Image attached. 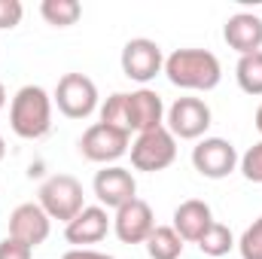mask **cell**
Wrapping results in <instances>:
<instances>
[{
    "label": "cell",
    "mask_w": 262,
    "mask_h": 259,
    "mask_svg": "<svg viewBox=\"0 0 262 259\" xmlns=\"http://www.w3.org/2000/svg\"><path fill=\"white\" fill-rule=\"evenodd\" d=\"M235 79H238L241 92L259 98L262 95V52L241 55V58H238V67H235Z\"/></svg>",
    "instance_id": "ac0fdd59"
},
{
    "label": "cell",
    "mask_w": 262,
    "mask_h": 259,
    "mask_svg": "<svg viewBox=\"0 0 262 259\" xmlns=\"http://www.w3.org/2000/svg\"><path fill=\"white\" fill-rule=\"evenodd\" d=\"M125 101H128V131H152L165 125V104H162V95L152 92V89H137V92H125Z\"/></svg>",
    "instance_id": "5bb4252c"
},
{
    "label": "cell",
    "mask_w": 262,
    "mask_h": 259,
    "mask_svg": "<svg viewBox=\"0 0 262 259\" xmlns=\"http://www.w3.org/2000/svg\"><path fill=\"white\" fill-rule=\"evenodd\" d=\"M49 232H52V220L37 201H25L9 213V235L25 241L28 247H40L49 238Z\"/></svg>",
    "instance_id": "4fadbf2b"
},
{
    "label": "cell",
    "mask_w": 262,
    "mask_h": 259,
    "mask_svg": "<svg viewBox=\"0 0 262 259\" xmlns=\"http://www.w3.org/2000/svg\"><path fill=\"white\" fill-rule=\"evenodd\" d=\"M235 247V235H232V229L229 226H223V223H213L204 235H201V241H198V250L204 253V256H226L229 250Z\"/></svg>",
    "instance_id": "ffe728a7"
},
{
    "label": "cell",
    "mask_w": 262,
    "mask_h": 259,
    "mask_svg": "<svg viewBox=\"0 0 262 259\" xmlns=\"http://www.w3.org/2000/svg\"><path fill=\"white\" fill-rule=\"evenodd\" d=\"M40 15L52 25V28H70L79 21L82 6L76 0H43L40 3Z\"/></svg>",
    "instance_id": "d6986e66"
},
{
    "label": "cell",
    "mask_w": 262,
    "mask_h": 259,
    "mask_svg": "<svg viewBox=\"0 0 262 259\" xmlns=\"http://www.w3.org/2000/svg\"><path fill=\"white\" fill-rule=\"evenodd\" d=\"M238 149L226 137H201L192 149V165L201 177L207 180H223L238 168Z\"/></svg>",
    "instance_id": "ba28073f"
},
{
    "label": "cell",
    "mask_w": 262,
    "mask_h": 259,
    "mask_svg": "<svg viewBox=\"0 0 262 259\" xmlns=\"http://www.w3.org/2000/svg\"><path fill=\"white\" fill-rule=\"evenodd\" d=\"M223 40H226L229 49H235L238 55L262 52V18L253 15V12H235V15L223 25Z\"/></svg>",
    "instance_id": "9a60e30c"
},
{
    "label": "cell",
    "mask_w": 262,
    "mask_h": 259,
    "mask_svg": "<svg viewBox=\"0 0 262 259\" xmlns=\"http://www.w3.org/2000/svg\"><path fill=\"white\" fill-rule=\"evenodd\" d=\"M146 253L149 259H180L183 238L174 232V226H156L152 235L146 238Z\"/></svg>",
    "instance_id": "e0dca14e"
},
{
    "label": "cell",
    "mask_w": 262,
    "mask_h": 259,
    "mask_svg": "<svg viewBox=\"0 0 262 259\" xmlns=\"http://www.w3.org/2000/svg\"><path fill=\"white\" fill-rule=\"evenodd\" d=\"M131 165L134 171H146V174H156V171H165L174 165L177 159V137L165 128H152L143 131L131 140Z\"/></svg>",
    "instance_id": "277c9868"
},
{
    "label": "cell",
    "mask_w": 262,
    "mask_h": 259,
    "mask_svg": "<svg viewBox=\"0 0 262 259\" xmlns=\"http://www.w3.org/2000/svg\"><path fill=\"white\" fill-rule=\"evenodd\" d=\"M101 122H104V125H113V128L128 131V101H125V92H116V95H110V98L101 104Z\"/></svg>",
    "instance_id": "44dd1931"
},
{
    "label": "cell",
    "mask_w": 262,
    "mask_h": 259,
    "mask_svg": "<svg viewBox=\"0 0 262 259\" xmlns=\"http://www.w3.org/2000/svg\"><path fill=\"white\" fill-rule=\"evenodd\" d=\"M52 104H58L67 119H89L98 110V85L85 73H64L55 85Z\"/></svg>",
    "instance_id": "5b68a950"
},
{
    "label": "cell",
    "mask_w": 262,
    "mask_h": 259,
    "mask_svg": "<svg viewBox=\"0 0 262 259\" xmlns=\"http://www.w3.org/2000/svg\"><path fill=\"white\" fill-rule=\"evenodd\" d=\"M37 204L49 213V220H61L67 226L85 207L82 183L70 174H52L49 180H43V186L37 192Z\"/></svg>",
    "instance_id": "3957f363"
},
{
    "label": "cell",
    "mask_w": 262,
    "mask_h": 259,
    "mask_svg": "<svg viewBox=\"0 0 262 259\" xmlns=\"http://www.w3.org/2000/svg\"><path fill=\"white\" fill-rule=\"evenodd\" d=\"M171 85L186 92H210L223 79L220 58L207 49H177L165 58V70Z\"/></svg>",
    "instance_id": "6da1fadb"
},
{
    "label": "cell",
    "mask_w": 262,
    "mask_h": 259,
    "mask_svg": "<svg viewBox=\"0 0 262 259\" xmlns=\"http://www.w3.org/2000/svg\"><path fill=\"white\" fill-rule=\"evenodd\" d=\"M241 174L250 180V183H262V140L253 143L244 156H241Z\"/></svg>",
    "instance_id": "603a6c76"
},
{
    "label": "cell",
    "mask_w": 262,
    "mask_h": 259,
    "mask_svg": "<svg viewBox=\"0 0 262 259\" xmlns=\"http://www.w3.org/2000/svg\"><path fill=\"white\" fill-rule=\"evenodd\" d=\"M9 128L21 140H40L52 131V98L43 85H21L9 104Z\"/></svg>",
    "instance_id": "7a4b0ae2"
},
{
    "label": "cell",
    "mask_w": 262,
    "mask_h": 259,
    "mask_svg": "<svg viewBox=\"0 0 262 259\" xmlns=\"http://www.w3.org/2000/svg\"><path fill=\"white\" fill-rule=\"evenodd\" d=\"M210 119H213V113L201 98H177L165 110V128L180 140L204 137V131L210 128Z\"/></svg>",
    "instance_id": "52a82bcc"
},
{
    "label": "cell",
    "mask_w": 262,
    "mask_h": 259,
    "mask_svg": "<svg viewBox=\"0 0 262 259\" xmlns=\"http://www.w3.org/2000/svg\"><path fill=\"white\" fill-rule=\"evenodd\" d=\"M156 229V213L143 198H131L113 217V232L122 244H146Z\"/></svg>",
    "instance_id": "8fae6325"
},
{
    "label": "cell",
    "mask_w": 262,
    "mask_h": 259,
    "mask_svg": "<svg viewBox=\"0 0 262 259\" xmlns=\"http://www.w3.org/2000/svg\"><path fill=\"white\" fill-rule=\"evenodd\" d=\"M3 156H6V140H3V134H0V162H3Z\"/></svg>",
    "instance_id": "f1b7e54d"
},
{
    "label": "cell",
    "mask_w": 262,
    "mask_h": 259,
    "mask_svg": "<svg viewBox=\"0 0 262 259\" xmlns=\"http://www.w3.org/2000/svg\"><path fill=\"white\" fill-rule=\"evenodd\" d=\"M253 122H256V131L262 134V104L256 107V119H253Z\"/></svg>",
    "instance_id": "4316f807"
},
{
    "label": "cell",
    "mask_w": 262,
    "mask_h": 259,
    "mask_svg": "<svg viewBox=\"0 0 262 259\" xmlns=\"http://www.w3.org/2000/svg\"><path fill=\"white\" fill-rule=\"evenodd\" d=\"M61 259H113V256L98 253V250H92V247H73V250H67Z\"/></svg>",
    "instance_id": "484cf974"
},
{
    "label": "cell",
    "mask_w": 262,
    "mask_h": 259,
    "mask_svg": "<svg viewBox=\"0 0 262 259\" xmlns=\"http://www.w3.org/2000/svg\"><path fill=\"white\" fill-rule=\"evenodd\" d=\"M95 198L101 201V207H113L119 210L122 204H128L131 198H137V180L128 168H119V165H104V171L95 174Z\"/></svg>",
    "instance_id": "30bf717a"
},
{
    "label": "cell",
    "mask_w": 262,
    "mask_h": 259,
    "mask_svg": "<svg viewBox=\"0 0 262 259\" xmlns=\"http://www.w3.org/2000/svg\"><path fill=\"white\" fill-rule=\"evenodd\" d=\"M131 149V134L122 128H113V125H104V122H95L82 131L79 137V153L89 159V162H98V165H110L116 159H122Z\"/></svg>",
    "instance_id": "8992f818"
},
{
    "label": "cell",
    "mask_w": 262,
    "mask_h": 259,
    "mask_svg": "<svg viewBox=\"0 0 262 259\" xmlns=\"http://www.w3.org/2000/svg\"><path fill=\"white\" fill-rule=\"evenodd\" d=\"M6 107V89H3V82H0V110Z\"/></svg>",
    "instance_id": "83f0119b"
},
{
    "label": "cell",
    "mask_w": 262,
    "mask_h": 259,
    "mask_svg": "<svg viewBox=\"0 0 262 259\" xmlns=\"http://www.w3.org/2000/svg\"><path fill=\"white\" fill-rule=\"evenodd\" d=\"M238 250H241V259H262V217L253 220V226L244 229Z\"/></svg>",
    "instance_id": "7402d4cb"
},
{
    "label": "cell",
    "mask_w": 262,
    "mask_h": 259,
    "mask_svg": "<svg viewBox=\"0 0 262 259\" xmlns=\"http://www.w3.org/2000/svg\"><path fill=\"white\" fill-rule=\"evenodd\" d=\"M25 15V6L18 0H0V31H12Z\"/></svg>",
    "instance_id": "cb8c5ba5"
},
{
    "label": "cell",
    "mask_w": 262,
    "mask_h": 259,
    "mask_svg": "<svg viewBox=\"0 0 262 259\" xmlns=\"http://www.w3.org/2000/svg\"><path fill=\"white\" fill-rule=\"evenodd\" d=\"M31 256H34V247H28L25 241H18L12 235H6L0 241V259H31Z\"/></svg>",
    "instance_id": "d4e9b609"
},
{
    "label": "cell",
    "mask_w": 262,
    "mask_h": 259,
    "mask_svg": "<svg viewBox=\"0 0 262 259\" xmlns=\"http://www.w3.org/2000/svg\"><path fill=\"white\" fill-rule=\"evenodd\" d=\"M119 61H122V73L128 79H134V82H140L143 89H146L149 79H156L165 70L162 46L156 40H149V37H134V40H128Z\"/></svg>",
    "instance_id": "9c48e42d"
},
{
    "label": "cell",
    "mask_w": 262,
    "mask_h": 259,
    "mask_svg": "<svg viewBox=\"0 0 262 259\" xmlns=\"http://www.w3.org/2000/svg\"><path fill=\"white\" fill-rule=\"evenodd\" d=\"M110 223H113V220H110L107 207H101V204H85V207L64 226V238H67V244H73V247L98 244V241L107 238Z\"/></svg>",
    "instance_id": "7c38bea8"
},
{
    "label": "cell",
    "mask_w": 262,
    "mask_h": 259,
    "mask_svg": "<svg viewBox=\"0 0 262 259\" xmlns=\"http://www.w3.org/2000/svg\"><path fill=\"white\" fill-rule=\"evenodd\" d=\"M213 223H216V220H213V210H210V204L201 201V198H189V201L177 204V210H174V232H177L183 241H192V244L201 241V235H204Z\"/></svg>",
    "instance_id": "2e32d148"
}]
</instances>
